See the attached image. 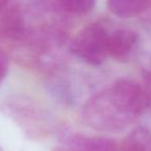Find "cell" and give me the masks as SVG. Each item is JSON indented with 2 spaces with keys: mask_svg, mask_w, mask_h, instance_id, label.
<instances>
[{
  "mask_svg": "<svg viewBox=\"0 0 151 151\" xmlns=\"http://www.w3.org/2000/svg\"><path fill=\"white\" fill-rule=\"evenodd\" d=\"M149 109L151 103L143 85L121 79L86 101L82 108L81 119L84 124L98 131L116 133Z\"/></svg>",
  "mask_w": 151,
  "mask_h": 151,
  "instance_id": "1",
  "label": "cell"
},
{
  "mask_svg": "<svg viewBox=\"0 0 151 151\" xmlns=\"http://www.w3.org/2000/svg\"><path fill=\"white\" fill-rule=\"evenodd\" d=\"M109 29L103 22H95L86 25L72 39L69 47L71 54L86 64H102L109 56Z\"/></svg>",
  "mask_w": 151,
  "mask_h": 151,
  "instance_id": "2",
  "label": "cell"
},
{
  "mask_svg": "<svg viewBox=\"0 0 151 151\" xmlns=\"http://www.w3.org/2000/svg\"><path fill=\"white\" fill-rule=\"evenodd\" d=\"M28 32L24 15L18 4L10 0L0 8V37L2 39L9 44H21Z\"/></svg>",
  "mask_w": 151,
  "mask_h": 151,
  "instance_id": "3",
  "label": "cell"
},
{
  "mask_svg": "<svg viewBox=\"0 0 151 151\" xmlns=\"http://www.w3.org/2000/svg\"><path fill=\"white\" fill-rule=\"evenodd\" d=\"M139 42V34L124 27L110 28L108 35V54L118 61H125L134 54Z\"/></svg>",
  "mask_w": 151,
  "mask_h": 151,
  "instance_id": "4",
  "label": "cell"
},
{
  "mask_svg": "<svg viewBox=\"0 0 151 151\" xmlns=\"http://www.w3.org/2000/svg\"><path fill=\"white\" fill-rule=\"evenodd\" d=\"M62 141L71 149L76 150H116L120 149V144L115 140L103 137H88L81 133H66Z\"/></svg>",
  "mask_w": 151,
  "mask_h": 151,
  "instance_id": "5",
  "label": "cell"
},
{
  "mask_svg": "<svg viewBox=\"0 0 151 151\" xmlns=\"http://www.w3.org/2000/svg\"><path fill=\"white\" fill-rule=\"evenodd\" d=\"M47 89L56 99L65 104L75 103L78 95L77 83L71 79L70 74L56 71L47 81Z\"/></svg>",
  "mask_w": 151,
  "mask_h": 151,
  "instance_id": "6",
  "label": "cell"
},
{
  "mask_svg": "<svg viewBox=\"0 0 151 151\" xmlns=\"http://www.w3.org/2000/svg\"><path fill=\"white\" fill-rule=\"evenodd\" d=\"M107 6L119 18H134L151 7V0H107Z\"/></svg>",
  "mask_w": 151,
  "mask_h": 151,
  "instance_id": "7",
  "label": "cell"
},
{
  "mask_svg": "<svg viewBox=\"0 0 151 151\" xmlns=\"http://www.w3.org/2000/svg\"><path fill=\"white\" fill-rule=\"evenodd\" d=\"M122 150H151V131L144 126L134 128L120 143Z\"/></svg>",
  "mask_w": 151,
  "mask_h": 151,
  "instance_id": "8",
  "label": "cell"
},
{
  "mask_svg": "<svg viewBox=\"0 0 151 151\" xmlns=\"http://www.w3.org/2000/svg\"><path fill=\"white\" fill-rule=\"evenodd\" d=\"M59 6L67 14L82 16L93 8L96 0H57Z\"/></svg>",
  "mask_w": 151,
  "mask_h": 151,
  "instance_id": "9",
  "label": "cell"
},
{
  "mask_svg": "<svg viewBox=\"0 0 151 151\" xmlns=\"http://www.w3.org/2000/svg\"><path fill=\"white\" fill-rule=\"evenodd\" d=\"M142 76H143V86L147 91L151 103V56L148 57L142 67Z\"/></svg>",
  "mask_w": 151,
  "mask_h": 151,
  "instance_id": "10",
  "label": "cell"
},
{
  "mask_svg": "<svg viewBox=\"0 0 151 151\" xmlns=\"http://www.w3.org/2000/svg\"><path fill=\"white\" fill-rule=\"evenodd\" d=\"M8 71V59L4 51L0 48V86L3 83Z\"/></svg>",
  "mask_w": 151,
  "mask_h": 151,
  "instance_id": "11",
  "label": "cell"
}]
</instances>
